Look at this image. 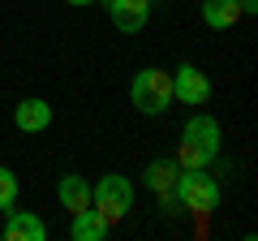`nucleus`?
<instances>
[{
	"instance_id": "nucleus-14",
	"label": "nucleus",
	"mask_w": 258,
	"mask_h": 241,
	"mask_svg": "<svg viewBox=\"0 0 258 241\" xmlns=\"http://www.w3.org/2000/svg\"><path fill=\"white\" fill-rule=\"evenodd\" d=\"M241 5V13H258V0H237Z\"/></svg>"
},
{
	"instance_id": "nucleus-7",
	"label": "nucleus",
	"mask_w": 258,
	"mask_h": 241,
	"mask_svg": "<svg viewBox=\"0 0 258 241\" xmlns=\"http://www.w3.org/2000/svg\"><path fill=\"white\" fill-rule=\"evenodd\" d=\"M176 176H181V164H176V159H151L147 172H142V181H147V190L168 207L172 194H176Z\"/></svg>"
},
{
	"instance_id": "nucleus-1",
	"label": "nucleus",
	"mask_w": 258,
	"mask_h": 241,
	"mask_svg": "<svg viewBox=\"0 0 258 241\" xmlns=\"http://www.w3.org/2000/svg\"><path fill=\"white\" fill-rule=\"evenodd\" d=\"M220 120L207 116V112H194L181 125V142H176V164L181 168H211L220 159Z\"/></svg>"
},
{
	"instance_id": "nucleus-15",
	"label": "nucleus",
	"mask_w": 258,
	"mask_h": 241,
	"mask_svg": "<svg viewBox=\"0 0 258 241\" xmlns=\"http://www.w3.org/2000/svg\"><path fill=\"white\" fill-rule=\"evenodd\" d=\"M64 5H78V9H82V5H99V0H64Z\"/></svg>"
},
{
	"instance_id": "nucleus-3",
	"label": "nucleus",
	"mask_w": 258,
	"mask_h": 241,
	"mask_svg": "<svg viewBox=\"0 0 258 241\" xmlns=\"http://www.w3.org/2000/svg\"><path fill=\"white\" fill-rule=\"evenodd\" d=\"M129 99L142 116H164L172 108V74L164 69H138L129 82Z\"/></svg>"
},
{
	"instance_id": "nucleus-13",
	"label": "nucleus",
	"mask_w": 258,
	"mask_h": 241,
	"mask_svg": "<svg viewBox=\"0 0 258 241\" xmlns=\"http://www.w3.org/2000/svg\"><path fill=\"white\" fill-rule=\"evenodd\" d=\"M18 172H13V168H5L0 164V215L9 211V207H18Z\"/></svg>"
},
{
	"instance_id": "nucleus-16",
	"label": "nucleus",
	"mask_w": 258,
	"mask_h": 241,
	"mask_svg": "<svg viewBox=\"0 0 258 241\" xmlns=\"http://www.w3.org/2000/svg\"><path fill=\"white\" fill-rule=\"evenodd\" d=\"M151 5H164V0H151Z\"/></svg>"
},
{
	"instance_id": "nucleus-2",
	"label": "nucleus",
	"mask_w": 258,
	"mask_h": 241,
	"mask_svg": "<svg viewBox=\"0 0 258 241\" xmlns=\"http://www.w3.org/2000/svg\"><path fill=\"white\" fill-rule=\"evenodd\" d=\"M220 181H215L207 168H181V176H176V194L172 203L181 207V211L189 215H211L215 207H220Z\"/></svg>"
},
{
	"instance_id": "nucleus-12",
	"label": "nucleus",
	"mask_w": 258,
	"mask_h": 241,
	"mask_svg": "<svg viewBox=\"0 0 258 241\" xmlns=\"http://www.w3.org/2000/svg\"><path fill=\"white\" fill-rule=\"evenodd\" d=\"M241 18H245V13H241L237 0H203V22L211 30H232Z\"/></svg>"
},
{
	"instance_id": "nucleus-5",
	"label": "nucleus",
	"mask_w": 258,
	"mask_h": 241,
	"mask_svg": "<svg viewBox=\"0 0 258 241\" xmlns=\"http://www.w3.org/2000/svg\"><path fill=\"white\" fill-rule=\"evenodd\" d=\"M211 99V78L198 65H176L172 69V103H185V108H207Z\"/></svg>"
},
{
	"instance_id": "nucleus-8",
	"label": "nucleus",
	"mask_w": 258,
	"mask_h": 241,
	"mask_svg": "<svg viewBox=\"0 0 258 241\" xmlns=\"http://www.w3.org/2000/svg\"><path fill=\"white\" fill-rule=\"evenodd\" d=\"M5 241H47V224L35 211H18L9 207L5 211Z\"/></svg>"
},
{
	"instance_id": "nucleus-10",
	"label": "nucleus",
	"mask_w": 258,
	"mask_h": 241,
	"mask_svg": "<svg viewBox=\"0 0 258 241\" xmlns=\"http://www.w3.org/2000/svg\"><path fill=\"white\" fill-rule=\"evenodd\" d=\"M56 198H60V207L69 215L86 211V207H91V181L78 176V172H60V176H56Z\"/></svg>"
},
{
	"instance_id": "nucleus-9",
	"label": "nucleus",
	"mask_w": 258,
	"mask_h": 241,
	"mask_svg": "<svg viewBox=\"0 0 258 241\" xmlns=\"http://www.w3.org/2000/svg\"><path fill=\"white\" fill-rule=\"evenodd\" d=\"M13 125H18L22 134H43L47 125H52V103L39 99V95H26V99L13 108Z\"/></svg>"
},
{
	"instance_id": "nucleus-6",
	"label": "nucleus",
	"mask_w": 258,
	"mask_h": 241,
	"mask_svg": "<svg viewBox=\"0 0 258 241\" xmlns=\"http://www.w3.org/2000/svg\"><path fill=\"white\" fill-rule=\"evenodd\" d=\"M103 9H108L112 26L120 30V35H138L142 26L151 22V0H103Z\"/></svg>"
},
{
	"instance_id": "nucleus-11",
	"label": "nucleus",
	"mask_w": 258,
	"mask_h": 241,
	"mask_svg": "<svg viewBox=\"0 0 258 241\" xmlns=\"http://www.w3.org/2000/svg\"><path fill=\"white\" fill-rule=\"evenodd\" d=\"M108 232H112V224L103 220L99 211H74V224H69V237L74 241H108Z\"/></svg>"
},
{
	"instance_id": "nucleus-4",
	"label": "nucleus",
	"mask_w": 258,
	"mask_h": 241,
	"mask_svg": "<svg viewBox=\"0 0 258 241\" xmlns=\"http://www.w3.org/2000/svg\"><path fill=\"white\" fill-rule=\"evenodd\" d=\"M91 207L103 215L108 224H120L129 211H134V181L120 172H103L91 186Z\"/></svg>"
}]
</instances>
